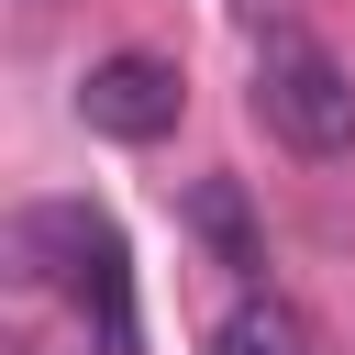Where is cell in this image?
<instances>
[{"label": "cell", "instance_id": "obj_1", "mask_svg": "<svg viewBox=\"0 0 355 355\" xmlns=\"http://www.w3.org/2000/svg\"><path fill=\"white\" fill-rule=\"evenodd\" d=\"M11 266H22L33 288H67L100 355H133V266H122L111 211H89V200H33V211H11Z\"/></svg>", "mask_w": 355, "mask_h": 355}, {"label": "cell", "instance_id": "obj_2", "mask_svg": "<svg viewBox=\"0 0 355 355\" xmlns=\"http://www.w3.org/2000/svg\"><path fill=\"white\" fill-rule=\"evenodd\" d=\"M255 122H266L288 155H311V166L355 155V67H344L322 33L266 22V33H255Z\"/></svg>", "mask_w": 355, "mask_h": 355}, {"label": "cell", "instance_id": "obj_3", "mask_svg": "<svg viewBox=\"0 0 355 355\" xmlns=\"http://www.w3.org/2000/svg\"><path fill=\"white\" fill-rule=\"evenodd\" d=\"M178 111H189V78H178L166 55H144V44H122V55H100V67L78 78V122H89L100 144H166Z\"/></svg>", "mask_w": 355, "mask_h": 355}, {"label": "cell", "instance_id": "obj_4", "mask_svg": "<svg viewBox=\"0 0 355 355\" xmlns=\"http://www.w3.org/2000/svg\"><path fill=\"white\" fill-rule=\"evenodd\" d=\"M200 355H322V333L300 322V300H277V288L255 277V288H244V300L200 333Z\"/></svg>", "mask_w": 355, "mask_h": 355}, {"label": "cell", "instance_id": "obj_5", "mask_svg": "<svg viewBox=\"0 0 355 355\" xmlns=\"http://www.w3.org/2000/svg\"><path fill=\"white\" fill-rule=\"evenodd\" d=\"M189 222L211 233V255H222V266H266L255 211H244V189H233V178H200V189H189Z\"/></svg>", "mask_w": 355, "mask_h": 355}, {"label": "cell", "instance_id": "obj_6", "mask_svg": "<svg viewBox=\"0 0 355 355\" xmlns=\"http://www.w3.org/2000/svg\"><path fill=\"white\" fill-rule=\"evenodd\" d=\"M22 11H44V0H22Z\"/></svg>", "mask_w": 355, "mask_h": 355}]
</instances>
